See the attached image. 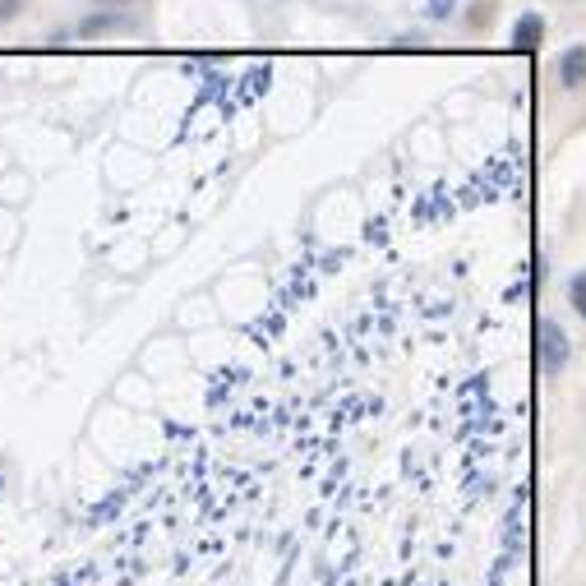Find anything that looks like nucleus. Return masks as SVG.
Wrapping results in <instances>:
<instances>
[{"label":"nucleus","instance_id":"obj_1","mask_svg":"<svg viewBox=\"0 0 586 586\" xmlns=\"http://www.w3.org/2000/svg\"><path fill=\"white\" fill-rule=\"evenodd\" d=\"M74 490H79L84 503L111 499V490H116V467L102 452L79 448V457H74Z\"/></svg>","mask_w":586,"mask_h":586},{"label":"nucleus","instance_id":"obj_2","mask_svg":"<svg viewBox=\"0 0 586 586\" xmlns=\"http://www.w3.org/2000/svg\"><path fill=\"white\" fill-rule=\"evenodd\" d=\"M88 439L97 444V452L107 457V462H130V444H125V420H116V412H97L93 425H88Z\"/></svg>","mask_w":586,"mask_h":586},{"label":"nucleus","instance_id":"obj_3","mask_svg":"<svg viewBox=\"0 0 586 586\" xmlns=\"http://www.w3.org/2000/svg\"><path fill=\"white\" fill-rule=\"evenodd\" d=\"M564 361H568V338H564V328L550 323V319H541V365H545V370H558Z\"/></svg>","mask_w":586,"mask_h":586},{"label":"nucleus","instance_id":"obj_4","mask_svg":"<svg viewBox=\"0 0 586 586\" xmlns=\"http://www.w3.org/2000/svg\"><path fill=\"white\" fill-rule=\"evenodd\" d=\"M558 84H564V88H582L586 84V46L564 51V61H558Z\"/></svg>","mask_w":586,"mask_h":586},{"label":"nucleus","instance_id":"obj_5","mask_svg":"<svg viewBox=\"0 0 586 586\" xmlns=\"http://www.w3.org/2000/svg\"><path fill=\"white\" fill-rule=\"evenodd\" d=\"M545 42V19L541 14H522L518 19V33H513V46L518 51H536Z\"/></svg>","mask_w":586,"mask_h":586},{"label":"nucleus","instance_id":"obj_6","mask_svg":"<svg viewBox=\"0 0 586 586\" xmlns=\"http://www.w3.org/2000/svg\"><path fill=\"white\" fill-rule=\"evenodd\" d=\"M125 29H130V19H125V14H88L79 23L84 38H107V33H125Z\"/></svg>","mask_w":586,"mask_h":586},{"label":"nucleus","instance_id":"obj_7","mask_svg":"<svg viewBox=\"0 0 586 586\" xmlns=\"http://www.w3.org/2000/svg\"><path fill=\"white\" fill-rule=\"evenodd\" d=\"M568 300H573V310L586 319V273L573 277V287H568Z\"/></svg>","mask_w":586,"mask_h":586},{"label":"nucleus","instance_id":"obj_8","mask_svg":"<svg viewBox=\"0 0 586 586\" xmlns=\"http://www.w3.org/2000/svg\"><path fill=\"white\" fill-rule=\"evenodd\" d=\"M23 10V0H0V19H14Z\"/></svg>","mask_w":586,"mask_h":586},{"label":"nucleus","instance_id":"obj_9","mask_svg":"<svg viewBox=\"0 0 586 586\" xmlns=\"http://www.w3.org/2000/svg\"><path fill=\"white\" fill-rule=\"evenodd\" d=\"M120 397H130V402H148V393L135 384V388H120Z\"/></svg>","mask_w":586,"mask_h":586},{"label":"nucleus","instance_id":"obj_10","mask_svg":"<svg viewBox=\"0 0 586 586\" xmlns=\"http://www.w3.org/2000/svg\"><path fill=\"white\" fill-rule=\"evenodd\" d=\"M102 6H120V0H102Z\"/></svg>","mask_w":586,"mask_h":586}]
</instances>
